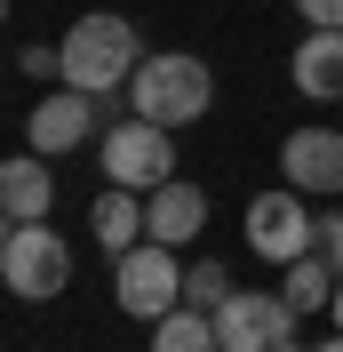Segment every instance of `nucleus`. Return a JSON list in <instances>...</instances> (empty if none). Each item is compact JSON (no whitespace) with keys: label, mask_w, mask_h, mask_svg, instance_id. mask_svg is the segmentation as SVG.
<instances>
[{"label":"nucleus","mask_w":343,"mask_h":352,"mask_svg":"<svg viewBox=\"0 0 343 352\" xmlns=\"http://www.w3.org/2000/svg\"><path fill=\"white\" fill-rule=\"evenodd\" d=\"M311 192H296V184H272V192L248 200V248H256L263 264H296L320 248V217L303 208Z\"/></svg>","instance_id":"nucleus-6"},{"label":"nucleus","mask_w":343,"mask_h":352,"mask_svg":"<svg viewBox=\"0 0 343 352\" xmlns=\"http://www.w3.org/2000/svg\"><path fill=\"white\" fill-rule=\"evenodd\" d=\"M0 208H8V224H40L48 208H56V160L48 153L0 160Z\"/></svg>","instance_id":"nucleus-11"},{"label":"nucleus","mask_w":343,"mask_h":352,"mask_svg":"<svg viewBox=\"0 0 343 352\" xmlns=\"http://www.w3.org/2000/svg\"><path fill=\"white\" fill-rule=\"evenodd\" d=\"M96 96L88 88H48L40 104H32V120H24V144L32 153H48V160H64V153H80V144H96Z\"/></svg>","instance_id":"nucleus-8"},{"label":"nucleus","mask_w":343,"mask_h":352,"mask_svg":"<svg viewBox=\"0 0 343 352\" xmlns=\"http://www.w3.org/2000/svg\"><path fill=\"white\" fill-rule=\"evenodd\" d=\"M335 280H343V272H335V264L320 256V248H311V256H296V264H287L279 296H287L296 312H327V305H335Z\"/></svg>","instance_id":"nucleus-15"},{"label":"nucleus","mask_w":343,"mask_h":352,"mask_svg":"<svg viewBox=\"0 0 343 352\" xmlns=\"http://www.w3.org/2000/svg\"><path fill=\"white\" fill-rule=\"evenodd\" d=\"M279 176L296 192H343V129H296L279 144Z\"/></svg>","instance_id":"nucleus-9"},{"label":"nucleus","mask_w":343,"mask_h":352,"mask_svg":"<svg viewBox=\"0 0 343 352\" xmlns=\"http://www.w3.org/2000/svg\"><path fill=\"white\" fill-rule=\"evenodd\" d=\"M224 296H232V264H184V305L215 312Z\"/></svg>","instance_id":"nucleus-16"},{"label":"nucleus","mask_w":343,"mask_h":352,"mask_svg":"<svg viewBox=\"0 0 343 352\" xmlns=\"http://www.w3.org/2000/svg\"><path fill=\"white\" fill-rule=\"evenodd\" d=\"M200 232H208V192H200L192 176H168V184L144 200V241L184 248V241H200Z\"/></svg>","instance_id":"nucleus-10"},{"label":"nucleus","mask_w":343,"mask_h":352,"mask_svg":"<svg viewBox=\"0 0 343 352\" xmlns=\"http://www.w3.org/2000/svg\"><path fill=\"white\" fill-rule=\"evenodd\" d=\"M320 352H343V329H335V336H327V344H320Z\"/></svg>","instance_id":"nucleus-20"},{"label":"nucleus","mask_w":343,"mask_h":352,"mask_svg":"<svg viewBox=\"0 0 343 352\" xmlns=\"http://www.w3.org/2000/svg\"><path fill=\"white\" fill-rule=\"evenodd\" d=\"M296 88L303 96H311V104H335L343 96V24H311V32H303L296 41Z\"/></svg>","instance_id":"nucleus-12"},{"label":"nucleus","mask_w":343,"mask_h":352,"mask_svg":"<svg viewBox=\"0 0 343 352\" xmlns=\"http://www.w3.org/2000/svg\"><path fill=\"white\" fill-rule=\"evenodd\" d=\"M296 16H311V24H343V0H296Z\"/></svg>","instance_id":"nucleus-18"},{"label":"nucleus","mask_w":343,"mask_h":352,"mask_svg":"<svg viewBox=\"0 0 343 352\" xmlns=\"http://www.w3.org/2000/svg\"><path fill=\"white\" fill-rule=\"evenodd\" d=\"M296 336V305L287 296H263V288H232L215 305V344L224 352H272Z\"/></svg>","instance_id":"nucleus-7"},{"label":"nucleus","mask_w":343,"mask_h":352,"mask_svg":"<svg viewBox=\"0 0 343 352\" xmlns=\"http://www.w3.org/2000/svg\"><path fill=\"white\" fill-rule=\"evenodd\" d=\"M128 104L144 112V120H160V129H184V120H200V112L215 104V72L200 65V56H144L128 80Z\"/></svg>","instance_id":"nucleus-2"},{"label":"nucleus","mask_w":343,"mask_h":352,"mask_svg":"<svg viewBox=\"0 0 343 352\" xmlns=\"http://www.w3.org/2000/svg\"><path fill=\"white\" fill-rule=\"evenodd\" d=\"M327 312H335V329H343V280H335V305H327Z\"/></svg>","instance_id":"nucleus-19"},{"label":"nucleus","mask_w":343,"mask_h":352,"mask_svg":"<svg viewBox=\"0 0 343 352\" xmlns=\"http://www.w3.org/2000/svg\"><path fill=\"white\" fill-rule=\"evenodd\" d=\"M0 280H8V296H24V305H48V296H64L72 288V248L56 241V224H8V241H0Z\"/></svg>","instance_id":"nucleus-4"},{"label":"nucleus","mask_w":343,"mask_h":352,"mask_svg":"<svg viewBox=\"0 0 343 352\" xmlns=\"http://www.w3.org/2000/svg\"><path fill=\"white\" fill-rule=\"evenodd\" d=\"M112 305L128 320H160V312L184 305V264H176L168 241H136L112 256Z\"/></svg>","instance_id":"nucleus-5"},{"label":"nucleus","mask_w":343,"mask_h":352,"mask_svg":"<svg viewBox=\"0 0 343 352\" xmlns=\"http://www.w3.org/2000/svg\"><path fill=\"white\" fill-rule=\"evenodd\" d=\"M56 56H64V72H56L64 88L112 96V88H128V80H136V65H144V41H136V16L88 8V16L72 24L64 41H56Z\"/></svg>","instance_id":"nucleus-1"},{"label":"nucleus","mask_w":343,"mask_h":352,"mask_svg":"<svg viewBox=\"0 0 343 352\" xmlns=\"http://www.w3.org/2000/svg\"><path fill=\"white\" fill-rule=\"evenodd\" d=\"M96 160H104V184H128V192H160L176 176V129L128 112V120H112L96 136Z\"/></svg>","instance_id":"nucleus-3"},{"label":"nucleus","mask_w":343,"mask_h":352,"mask_svg":"<svg viewBox=\"0 0 343 352\" xmlns=\"http://www.w3.org/2000/svg\"><path fill=\"white\" fill-rule=\"evenodd\" d=\"M152 352H224L215 344V312H200V305L160 312V320H152Z\"/></svg>","instance_id":"nucleus-14"},{"label":"nucleus","mask_w":343,"mask_h":352,"mask_svg":"<svg viewBox=\"0 0 343 352\" xmlns=\"http://www.w3.org/2000/svg\"><path fill=\"white\" fill-rule=\"evenodd\" d=\"M320 256L343 272V208H327V217H320Z\"/></svg>","instance_id":"nucleus-17"},{"label":"nucleus","mask_w":343,"mask_h":352,"mask_svg":"<svg viewBox=\"0 0 343 352\" xmlns=\"http://www.w3.org/2000/svg\"><path fill=\"white\" fill-rule=\"evenodd\" d=\"M272 352H303V344H296V336H287V344H272Z\"/></svg>","instance_id":"nucleus-21"},{"label":"nucleus","mask_w":343,"mask_h":352,"mask_svg":"<svg viewBox=\"0 0 343 352\" xmlns=\"http://www.w3.org/2000/svg\"><path fill=\"white\" fill-rule=\"evenodd\" d=\"M88 232H96L112 256H120V248H136V241H144V200H136L128 184H104V192H96V208H88Z\"/></svg>","instance_id":"nucleus-13"}]
</instances>
